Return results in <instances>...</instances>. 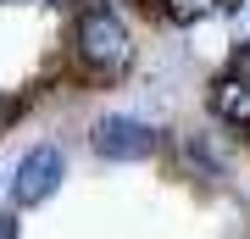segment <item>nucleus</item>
<instances>
[{
    "label": "nucleus",
    "instance_id": "nucleus-1",
    "mask_svg": "<svg viewBox=\"0 0 250 239\" xmlns=\"http://www.w3.org/2000/svg\"><path fill=\"white\" fill-rule=\"evenodd\" d=\"M67 44H72L78 72L95 78V84H111V78H123V72L134 67V34H128V22L117 17L106 0H83L78 6Z\"/></svg>",
    "mask_w": 250,
    "mask_h": 239
},
{
    "label": "nucleus",
    "instance_id": "nucleus-2",
    "mask_svg": "<svg viewBox=\"0 0 250 239\" xmlns=\"http://www.w3.org/2000/svg\"><path fill=\"white\" fill-rule=\"evenodd\" d=\"M156 145H161V133L134 111H106L89 123V151L100 161H145V156H156Z\"/></svg>",
    "mask_w": 250,
    "mask_h": 239
},
{
    "label": "nucleus",
    "instance_id": "nucleus-3",
    "mask_svg": "<svg viewBox=\"0 0 250 239\" xmlns=\"http://www.w3.org/2000/svg\"><path fill=\"white\" fill-rule=\"evenodd\" d=\"M67 178V156L62 145H34V151L17 156V173H11V212H34L45 206Z\"/></svg>",
    "mask_w": 250,
    "mask_h": 239
},
{
    "label": "nucleus",
    "instance_id": "nucleus-4",
    "mask_svg": "<svg viewBox=\"0 0 250 239\" xmlns=\"http://www.w3.org/2000/svg\"><path fill=\"white\" fill-rule=\"evenodd\" d=\"M206 106H211V117L233 133H250V78H239V72H223V78H211V89H206Z\"/></svg>",
    "mask_w": 250,
    "mask_h": 239
},
{
    "label": "nucleus",
    "instance_id": "nucleus-5",
    "mask_svg": "<svg viewBox=\"0 0 250 239\" xmlns=\"http://www.w3.org/2000/svg\"><path fill=\"white\" fill-rule=\"evenodd\" d=\"M233 0H156V11L167 22H178V28H195V22H206V17H217V11H228Z\"/></svg>",
    "mask_w": 250,
    "mask_h": 239
},
{
    "label": "nucleus",
    "instance_id": "nucleus-6",
    "mask_svg": "<svg viewBox=\"0 0 250 239\" xmlns=\"http://www.w3.org/2000/svg\"><path fill=\"white\" fill-rule=\"evenodd\" d=\"M184 167L200 178V184H223V156H211V145L200 133H184Z\"/></svg>",
    "mask_w": 250,
    "mask_h": 239
},
{
    "label": "nucleus",
    "instance_id": "nucleus-7",
    "mask_svg": "<svg viewBox=\"0 0 250 239\" xmlns=\"http://www.w3.org/2000/svg\"><path fill=\"white\" fill-rule=\"evenodd\" d=\"M233 72H239V78H250V39L233 50Z\"/></svg>",
    "mask_w": 250,
    "mask_h": 239
},
{
    "label": "nucleus",
    "instance_id": "nucleus-8",
    "mask_svg": "<svg viewBox=\"0 0 250 239\" xmlns=\"http://www.w3.org/2000/svg\"><path fill=\"white\" fill-rule=\"evenodd\" d=\"M11 117H17V100H11V95H0V133L11 128Z\"/></svg>",
    "mask_w": 250,
    "mask_h": 239
},
{
    "label": "nucleus",
    "instance_id": "nucleus-9",
    "mask_svg": "<svg viewBox=\"0 0 250 239\" xmlns=\"http://www.w3.org/2000/svg\"><path fill=\"white\" fill-rule=\"evenodd\" d=\"M0 239H17V212H0Z\"/></svg>",
    "mask_w": 250,
    "mask_h": 239
},
{
    "label": "nucleus",
    "instance_id": "nucleus-10",
    "mask_svg": "<svg viewBox=\"0 0 250 239\" xmlns=\"http://www.w3.org/2000/svg\"><path fill=\"white\" fill-rule=\"evenodd\" d=\"M45 6H78V0H45Z\"/></svg>",
    "mask_w": 250,
    "mask_h": 239
},
{
    "label": "nucleus",
    "instance_id": "nucleus-11",
    "mask_svg": "<svg viewBox=\"0 0 250 239\" xmlns=\"http://www.w3.org/2000/svg\"><path fill=\"white\" fill-rule=\"evenodd\" d=\"M0 6H11V0H0Z\"/></svg>",
    "mask_w": 250,
    "mask_h": 239
}]
</instances>
